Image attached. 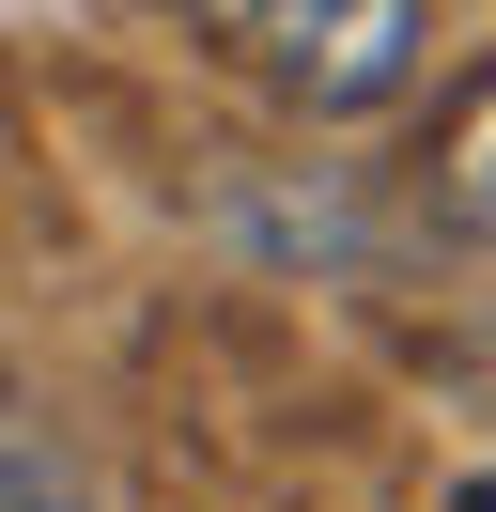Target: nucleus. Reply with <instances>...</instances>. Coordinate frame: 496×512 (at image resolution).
Instances as JSON below:
<instances>
[{"instance_id": "f03ea898", "label": "nucleus", "mask_w": 496, "mask_h": 512, "mask_svg": "<svg viewBox=\"0 0 496 512\" xmlns=\"http://www.w3.org/2000/svg\"><path fill=\"white\" fill-rule=\"evenodd\" d=\"M0 512H78V481H62V450L31 435L16 404H0Z\"/></svg>"}, {"instance_id": "f257e3e1", "label": "nucleus", "mask_w": 496, "mask_h": 512, "mask_svg": "<svg viewBox=\"0 0 496 512\" xmlns=\"http://www.w3.org/2000/svg\"><path fill=\"white\" fill-rule=\"evenodd\" d=\"M233 78H264L310 125H372V109L434 94V0H186Z\"/></svg>"}]
</instances>
